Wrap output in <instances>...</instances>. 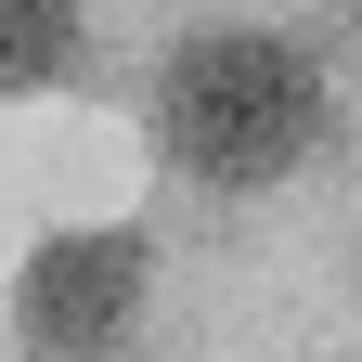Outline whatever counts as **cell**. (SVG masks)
Listing matches in <instances>:
<instances>
[{
  "instance_id": "cell-1",
  "label": "cell",
  "mask_w": 362,
  "mask_h": 362,
  "mask_svg": "<svg viewBox=\"0 0 362 362\" xmlns=\"http://www.w3.org/2000/svg\"><path fill=\"white\" fill-rule=\"evenodd\" d=\"M156 143L181 181H220V194H259L324 143V78H310L298 39L272 26H194L156 78Z\"/></svg>"
},
{
  "instance_id": "cell-3",
  "label": "cell",
  "mask_w": 362,
  "mask_h": 362,
  "mask_svg": "<svg viewBox=\"0 0 362 362\" xmlns=\"http://www.w3.org/2000/svg\"><path fill=\"white\" fill-rule=\"evenodd\" d=\"M78 65V0H0V90H52Z\"/></svg>"
},
{
  "instance_id": "cell-2",
  "label": "cell",
  "mask_w": 362,
  "mask_h": 362,
  "mask_svg": "<svg viewBox=\"0 0 362 362\" xmlns=\"http://www.w3.org/2000/svg\"><path fill=\"white\" fill-rule=\"evenodd\" d=\"M143 310V233L117 220H78V233H39L13 272V349L26 362H104Z\"/></svg>"
}]
</instances>
